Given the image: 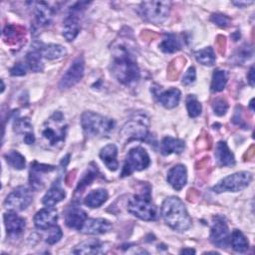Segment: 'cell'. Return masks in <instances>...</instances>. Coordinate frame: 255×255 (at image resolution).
<instances>
[{"mask_svg":"<svg viewBox=\"0 0 255 255\" xmlns=\"http://www.w3.org/2000/svg\"><path fill=\"white\" fill-rule=\"evenodd\" d=\"M111 70L116 79L124 85H131L140 77L135 57L125 44H118L113 48Z\"/></svg>","mask_w":255,"mask_h":255,"instance_id":"6da1fadb","label":"cell"},{"mask_svg":"<svg viewBox=\"0 0 255 255\" xmlns=\"http://www.w3.org/2000/svg\"><path fill=\"white\" fill-rule=\"evenodd\" d=\"M161 215L165 223L175 231L183 232L191 226V218L185 205L178 197L169 196L163 200Z\"/></svg>","mask_w":255,"mask_h":255,"instance_id":"7a4b0ae2","label":"cell"},{"mask_svg":"<svg viewBox=\"0 0 255 255\" xmlns=\"http://www.w3.org/2000/svg\"><path fill=\"white\" fill-rule=\"evenodd\" d=\"M68 125L65 117L61 112H55L46 122L42 125L39 132L43 143L47 148L58 149L60 148L67 135Z\"/></svg>","mask_w":255,"mask_h":255,"instance_id":"3957f363","label":"cell"},{"mask_svg":"<svg viewBox=\"0 0 255 255\" xmlns=\"http://www.w3.org/2000/svg\"><path fill=\"white\" fill-rule=\"evenodd\" d=\"M81 125L89 137H107L116 126L114 120L94 112H85L81 117Z\"/></svg>","mask_w":255,"mask_h":255,"instance_id":"277c9868","label":"cell"},{"mask_svg":"<svg viewBox=\"0 0 255 255\" xmlns=\"http://www.w3.org/2000/svg\"><path fill=\"white\" fill-rule=\"evenodd\" d=\"M128 211L133 216L144 220L152 221L157 218L156 206L152 203L149 190H142L133 195L128 202Z\"/></svg>","mask_w":255,"mask_h":255,"instance_id":"5b68a950","label":"cell"},{"mask_svg":"<svg viewBox=\"0 0 255 255\" xmlns=\"http://www.w3.org/2000/svg\"><path fill=\"white\" fill-rule=\"evenodd\" d=\"M170 6L169 1H144L138 7V14L149 23L161 24L168 18Z\"/></svg>","mask_w":255,"mask_h":255,"instance_id":"8992f818","label":"cell"},{"mask_svg":"<svg viewBox=\"0 0 255 255\" xmlns=\"http://www.w3.org/2000/svg\"><path fill=\"white\" fill-rule=\"evenodd\" d=\"M124 140H145L148 136V119L144 115H136L128 121L121 130Z\"/></svg>","mask_w":255,"mask_h":255,"instance_id":"52a82bcc","label":"cell"},{"mask_svg":"<svg viewBox=\"0 0 255 255\" xmlns=\"http://www.w3.org/2000/svg\"><path fill=\"white\" fill-rule=\"evenodd\" d=\"M150 164V158L146 150L141 146H136L128 152L122 171V177L128 176L134 171L145 169Z\"/></svg>","mask_w":255,"mask_h":255,"instance_id":"ba28073f","label":"cell"},{"mask_svg":"<svg viewBox=\"0 0 255 255\" xmlns=\"http://www.w3.org/2000/svg\"><path fill=\"white\" fill-rule=\"evenodd\" d=\"M252 180V174L248 171H238L230 174L221 179L216 185L212 187V190L216 193L224 191L238 192L245 189Z\"/></svg>","mask_w":255,"mask_h":255,"instance_id":"9c48e42d","label":"cell"},{"mask_svg":"<svg viewBox=\"0 0 255 255\" xmlns=\"http://www.w3.org/2000/svg\"><path fill=\"white\" fill-rule=\"evenodd\" d=\"M88 5L87 2H78L71 9L63 24V36L67 41H73L80 32V13Z\"/></svg>","mask_w":255,"mask_h":255,"instance_id":"30bf717a","label":"cell"},{"mask_svg":"<svg viewBox=\"0 0 255 255\" xmlns=\"http://www.w3.org/2000/svg\"><path fill=\"white\" fill-rule=\"evenodd\" d=\"M32 200L31 191L26 186L21 185L7 195L4 206L11 211H22L31 204Z\"/></svg>","mask_w":255,"mask_h":255,"instance_id":"8fae6325","label":"cell"},{"mask_svg":"<svg viewBox=\"0 0 255 255\" xmlns=\"http://www.w3.org/2000/svg\"><path fill=\"white\" fill-rule=\"evenodd\" d=\"M210 241L219 248H226L230 241V233L226 221L221 216H215L212 219L210 228Z\"/></svg>","mask_w":255,"mask_h":255,"instance_id":"7c38bea8","label":"cell"},{"mask_svg":"<svg viewBox=\"0 0 255 255\" xmlns=\"http://www.w3.org/2000/svg\"><path fill=\"white\" fill-rule=\"evenodd\" d=\"M85 71V62L82 57H78L74 60V62L71 64L69 69L66 71V73L61 78V81L59 83V88L61 90H67L78 84L83 76Z\"/></svg>","mask_w":255,"mask_h":255,"instance_id":"4fadbf2b","label":"cell"},{"mask_svg":"<svg viewBox=\"0 0 255 255\" xmlns=\"http://www.w3.org/2000/svg\"><path fill=\"white\" fill-rule=\"evenodd\" d=\"M55 169V166L39 163L37 161H34L31 163L30 168V175H29V182L31 187L34 190H40L44 187V174L49 173Z\"/></svg>","mask_w":255,"mask_h":255,"instance_id":"5bb4252c","label":"cell"},{"mask_svg":"<svg viewBox=\"0 0 255 255\" xmlns=\"http://www.w3.org/2000/svg\"><path fill=\"white\" fill-rule=\"evenodd\" d=\"M112 229V223L104 218H87L80 228V232L89 235H100L109 232Z\"/></svg>","mask_w":255,"mask_h":255,"instance_id":"9a60e30c","label":"cell"},{"mask_svg":"<svg viewBox=\"0 0 255 255\" xmlns=\"http://www.w3.org/2000/svg\"><path fill=\"white\" fill-rule=\"evenodd\" d=\"M58 220V212L53 207H46L39 210L34 216L35 227L40 230H47L56 225Z\"/></svg>","mask_w":255,"mask_h":255,"instance_id":"2e32d148","label":"cell"},{"mask_svg":"<svg viewBox=\"0 0 255 255\" xmlns=\"http://www.w3.org/2000/svg\"><path fill=\"white\" fill-rule=\"evenodd\" d=\"M4 224L7 234L11 237H17L24 231L26 221L15 211L10 210L4 214Z\"/></svg>","mask_w":255,"mask_h":255,"instance_id":"e0dca14e","label":"cell"},{"mask_svg":"<svg viewBox=\"0 0 255 255\" xmlns=\"http://www.w3.org/2000/svg\"><path fill=\"white\" fill-rule=\"evenodd\" d=\"M2 36L4 42L13 47H20L23 43H25V29L20 26H5Z\"/></svg>","mask_w":255,"mask_h":255,"instance_id":"ac0fdd59","label":"cell"},{"mask_svg":"<svg viewBox=\"0 0 255 255\" xmlns=\"http://www.w3.org/2000/svg\"><path fill=\"white\" fill-rule=\"evenodd\" d=\"M166 179L173 189L180 190L185 185L187 180L186 167L183 164H176L172 166L167 172Z\"/></svg>","mask_w":255,"mask_h":255,"instance_id":"d6986e66","label":"cell"},{"mask_svg":"<svg viewBox=\"0 0 255 255\" xmlns=\"http://www.w3.org/2000/svg\"><path fill=\"white\" fill-rule=\"evenodd\" d=\"M214 156L220 166H232L235 164L234 155L229 149L227 143L223 140H220L216 143Z\"/></svg>","mask_w":255,"mask_h":255,"instance_id":"ffe728a7","label":"cell"},{"mask_svg":"<svg viewBox=\"0 0 255 255\" xmlns=\"http://www.w3.org/2000/svg\"><path fill=\"white\" fill-rule=\"evenodd\" d=\"M72 252L75 254H103L106 252V247L100 240L89 239L78 244Z\"/></svg>","mask_w":255,"mask_h":255,"instance_id":"44dd1931","label":"cell"},{"mask_svg":"<svg viewBox=\"0 0 255 255\" xmlns=\"http://www.w3.org/2000/svg\"><path fill=\"white\" fill-rule=\"evenodd\" d=\"M13 128H14V131L16 133L23 135V140L25 143L32 144L35 141L32 125L28 118L16 119L14 122Z\"/></svg>","mask_w":255,"mask_h":255,"instance_id":"7402d4cb","label":"cell"},{"mask_svg":"<svg viewBox=\"0 0 255 255\" xmlns=\"http://www.w3.org/2000/svg\"><path fill=\"white\" fill-rule=\"evenodd\" d=\"M87 218V213L83 209L79 207H71L66 212L65 223L69 228L80 230Z\"/></svg>","mask_w":255,"mask_h":255,"instance_id":"603a6c76","label":"cell"},{"mask_svg":"<svg viewBox=\"0 0 255 255\" xmlns=\"http://www.w3.org/2000/svg\"><path fill=\"white\" fill-rule=\"evenodd\" d=\"M36 22L40 26H48L52 23L54 12L53 9L45 2H37L34 6Z\"/></svg>","mask_w":255,"mask_h":255,"instance_id":"cb8c5ba5","label":"cell"},{"mask_svg":"<svg viewBox=\"0 0 255 255\" xmlns=\"http://www.w3.org/2000/svg\"><path fill=\"white\" fill-rule=\"evenodd\" d=\"M117 155H118V147L114 143L104 146L100 151L101 159L106 164V166L112 171L117 170L119 167Z\"/></svg>","mask_w":255,"mask_h":255,"instance_id":"d4e9b609","label":"cell"},{"mask_svg":"<svg viewBox=\"0 0 255 255\" xmlns=\"http://www.w3.org/2000/svg\"><path fill=\"white\" fill-rule=\"evenodd\" d=\"M185 147V143L182 139L174 138L171 136H165L160 142V152L163 155H169L171 153H181Z\"/></svg>","mask_w":255,"mask_h":255,"instance_id":"484cf974","label":"cell"},{"mask_svg":"<svg viewBox=\"0 0 255 255\" xmlns=\"http://www.w3.org/2000/svg\"><path fill=\"white\" fill-rule=\"evenodd\" d=\"M158 103L165 109L175 108L180 100V91L176 88H171L159 93L157 96Z\"/></svg>","mask_w":255,"mask_h":255,"instance_id":"4316f807","label":"cell"},{"mask_svg":"<svg viewBox=\"0 0 255 255\" xmlns=\"http://www.w3.org/2000/svg\"><path fill=\"white\" fill-rule=\"evenodd\" d=\"M65 197H66L65 190L59 184L55 183L43 196L42 202L47 207H53L54 205L62 201Z\"/></svg>","mask_w":255,"mask_h":255,"instance_id":"83f0119b","label":"cell"},{"mask_svg":"<svg viewBox=\"0 0 255 255\" xmlns=\"http://www.w3.org/2000/svg\"><path fill=\"white\" fill-rule=\"evenodd\" d=\"M108 199V191L104 188H98L90 191L84 199V204L90 208H97L104 204Z\"/></svg>","mask_w":255,"mask_h":255,"instance_id":"f1b7e54d","label":"cell"},{"mask_svg":"<svg viewBox=\"0 0 255 255\" xmlns=\"http://www.w3.org/2000/svg\"><path fill=\"white\" fill-rule=\"evenodd\" d=\"M43 58H46L48 60H57L61 59L66 56L67 50L64 46L59 44H49V45H43L41 47H38Z\"/></svg>","mask_w":255,"mask_h":255,"instance_id":"f546056e","label":"cell"},{"mask_svg":"<svg viewBox=\"0 0 255 255\" xmlns=\"http://www.w3.org/2000/svg\"><path fill=\"white\" fill-rule=\"evenodd\" d=\"M43 56L39 50V48H35L29 51L26 55V65L27 67L35 73L42 72L44 70Z\"/></svg>","mask_w":255,"mask_h":255,"instance_id":"4dcf8cb0","label":"cell"},{"mask_svg":"<svg viewBox=\"0 0 255 255\" xmlns=\"http://www.w3.org/2000/svg\"><path fill=\"white\" fill-rule=\"evenodd\" d=\"M229 243L231 244L232 248L234 251L239 252V253H244L248 250L249 248V243L244 234L240 230H233L231 235H230V241Z\"/></svg>","mask_w":255,"mask_h":255,"instance_id":"1f68e13d","label":"cell"},{"mask_svg":"<svg viewBox=\"0 0 255 255\" xmlns=\"http://www.w3.org/2000/svg\"><path fill=\"white\" fill-rule=\"evenodd\" d=\"M181 44L180 41L177 39V37L173 34H168L166 35L162 41L159 44V49L163 52V53H174L177 52L178 50H180Z\"/></svg>","mask_w":255,"mask_h":255,"instance_id":"d6a6232c","label":"cell"},{"mask_svg":"<svg viewBox=\"0 0 255 255\" xmlns=\"http://www.w3.org/2000/svg\"><path fill=\"white\" fill-rule=\"evenodd\" d=\"M194 57L198 63L204 66H212L216 60L214 50L211 47H206L202 50L196 51L194 53Z\"/></svg>","mask_w":255,"mask_h":255,"instance_id":"836d02e7","label":"cell"},{"mask_svg":"<svg viewBox=\"0 0 255 255\" xmlns=\"http://www.w3.org/2000/svg\"><path fill=\"white\" fill-rule=\"evenodd\" d=\"M227 74L223 70H216L214 71L212 75V81H211V92L218 93L224 90L226 83H227Z\"/></svg>","mask_w":255,"mask_h":255,"instance_id":"e575fe53","label":"cell"},{"mask_svg":"<svg viewBox=\"0 0 255 255\" xmlns=\"http://www.w3.org/2000/svg\"><path fill=\"white\" fill-rule=\"evenodd\" d=\"M4 158L6 159V162L15 169L21 170L25 168V165H26L25 157L17 150L8 151L7 153L4 154Z\"/></svg>","mask_w":255,"mask_h":255,"instance_id":"d590c367","label":"cell"},{"mask_svg":"<svg viewBox=\"0 0 255 255\" xmlns=\"http://www.w3.org/2000/svg\"><path fill=\"white\" fill-rule=\"evenodd\" d=\"M186 109L190 118H196L201 114L202 107L194 95H188L186 98Z\"/></svg>","mask_w":255,"mask_h":255,"instance_id":"8d00e7d4","label":"cell"},{"mask_svg":"<svg viewBox=\"0 0 255 255\" xmlns=\"http://www.w3.org/2000/svg\"><path fill=\"white\" fill-rule=\"evenodd\" d=\"M97 173H98L97 166L89 168L86 171V173L83 175L82 179L79 181V184L77 185V188H76V193L82 192L83 189H85L88 185H90L91 182L97 177Z\"/></svg>","mask_w":255,"mask_h":255,"instance_id":"74e56055","label":"cell"},{"mask_svg":"<svg viewBox=\"0 0 255 255\" xmlns=\"http://www.w3.org/2000/svg\"><path fill=\"white\" fill-rule=\"evenodd\" d=\"M253 56V49L250 45L244 44L242 45L234 54V58L236 63H244L251 59Z\"/></svg>","mask_w":255,"mask_h":255,"instance_id":"f35d334b","label":"cell"},{"mask_svg":"<svg viewBox=\"0 0 255 255\" xmlns=\"http://www.w3.org/2000/svg\"><path fill=\"white\" fill-rule=\"evenodd\" d=\"M47 231H48V234H47L45 240H46V242H47L48 244H50V245H53V244L59 242L60 239H61L62 236H63L62 230H61V228H60L58 225L52 226L51 228L47 229Z\"/></svg>","mask_w":255,"mask_h":255,"instance_id":"ab89813d","label":"cell"},{"mask_svg":"<svg viewBox=\"0 0 255 255\" xmlns=\"http://www.w3.org/2000/svg\"><path fill=\"white\" fill-rule=\"evenodd\" d=\"M212 108L214 111V114L221 117L224 116L228 110V104L225 101V99L223 98H217L213 104H212Z\"/></svg>","mask_w":255,"mask_h":255,"instance_id":"60d3db41","label":"cell"},{"mask_svg":"<svg viewBox=\"0 0 255 255\" xmlns=\"http://www.w3.org/2000/svg\"><path fill=\"white\" fill-rule=\"evenodd\" d=\"M210 20L216 24L217 26L221 27V28H226L230 25L231 23V20L228 16L226 15H223V14H220V13H215V14H212L211 17H210Z\"/></svg>","mask_w":255,"mask_h":255,"instance_id":"b9f144b4","label":"cell"},{"mask_svg":"<svg viewBox=\"0 0 255 255\" xmlns=\"http://www.w3.org/2000/svg\"><path fill=\"white\" fill-rule=\"evenodd\" d=\"M196 79V72H195V68L194 67H189L188 70L185 72V74L182 77V81L181 83L184 86H188L191 85L192 83H194Z\"/></svg>","mask_w":255,"mask_h":255,"instance_id":"7bdbcfd3","label":"cell"},{"mask_svg":"<svg viewBox=\"0 0 255 255\" xmlns=\"http://www.w3.org/2000/svg\"><path fill=\"white\" fill-rule=\"evenodd\" d=\"M26 71H27V65L26 64L17 63L11 68L10 74L12 76H24L26 74Z\"/></svg>","mask_w":255,"mask_h":255,"instance_id":"ee69618b","label":"cell"},{"mask_svg":"<svg viewBox=\"0 0 255 255\" xmlns=\"http://www.w3.org/2000/svg\"><path fill=\"white\" fill-rule=\"evenodd\" d=\"M247 80H248V83L251 87L254 86V67L252 66L248 72V75H247Z\"/></svg>","mask_w":255,"mask_h":255,"instance_id":"f6af8a7d","label":"cell"},{"mask_svg":"<svg viewBox=\"0 0 255 255\" xmlns=\"http://www.w3.org/2000/svg\"><path fill=\"white\" fill-rule=\"evenodd\" d=\"M252 3H253L252 1H250V2H241V1H239V2H233V4H235V5L239 6V7H242V6H247V5H249V4H252Z\"/></svg>","mask_w":255,"mask_h":255,"instance_id":"bcb514c9","label":"cell"},{"mask_svg":"<svg viewBox=\"0 0 255 255\" xmlns=\"http://www.w3.org/2000/svg\"><path fill=\"white\" fill-rule=\"evenodd\" d=\"M180 253L181 254H194L195 253V250H193V249H182L181 251H180Z\"/></svg>","mask_w":255,"mask_h":255,"instance_id":"7dc6e473","label":"cell"}]
</instances>
